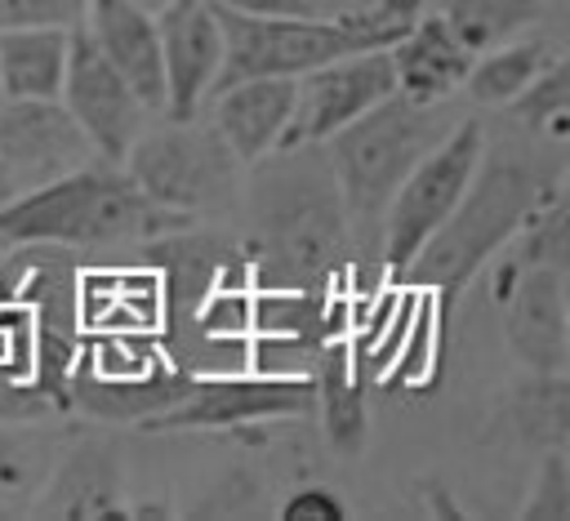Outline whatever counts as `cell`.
Here are the masks:
<instances>
[{"label": "cell", "mask_w": 570, "mask_h": 521, "mask_svg": "<svg viewBox=\"0 0 570 521\" xmlns=\"http://www.w3.org/2000/svg\"><path fill=\"white\" fill-rule=\"evenodd\" d=\"M138 4H147V9H160V4H165V0H138Z\"/></svg>", "instance_id": "33"}, {"label": "cell", "mask_w": 570, "mask_h": 521, "mask_svg": "<svg viewBox=\"0 0 570 521\" xmlns=\"http://www.w3.org/2000/svg\"><path fill=\"white\" fill-rule=\"evenodd\" d=\"M414 499H419V508L432 512V517H463L459 503H454V494L441 485V476H423V481L414 485Z\"/></svg>", "instance_id": "30"}, {"label": "cell", "mask_w": 570, "mask_h": 521, "mask_svg": "<svg viewBox=\"0 0 570 521\" xmlns=\"http://www.w3.org/2000/svg\"><path fill=\"white\" fill-rule=\"evenodd\" d=\"M98 151L58 98H0V165L18 191L94 165Z\"/></svg>", "instance_id": "11"}, {"label": "cell", "mask_w": 570, "mask_h": 521, "mask_svg": "<svg viewBox=\"0 0 570 521\" xmlns=\"http://www.w3.org/2000/svg\"><path fill=\"white\" fill-rule=\"evenodd\" d=\"M552 58H561L557 45H548V40H517L512 36V40H503L494 49H481V58H472L463 85H468V94L476 102L508 107Z\"/></svg>", "instance_id": "21"}, {"label": "cell", "mask_w": 570, "mask_h": 521, "mask_svg": "<svg viewBox=\"0 0 570 521\" xmlns=\"http://www.w3.org/2000/svg\"><path fill=\"white\" fill-rule=\"evenodd\" d=\"M419 289V285H414ZM441 298L432 289H419L414 294V312H410V325L401 334V347L396 356L387 361V370L379 374L383 387H405V392H423L436 383V365H441Z\"/></svg>", "instance_id": "22"}, {"label": "cell", "mask_w": 570, "mask_h": 521, "mask_svg": "<svg viewBox=\"0 0 570 521\" xmlns=\"http://www.w3.org/2000/svg\"><path fill=\"white\" fill-rule=\"evenodd\" d=\"M196 218L174 214L138 191V183L107 160L71 169L53 183L13 191L0 205V236L13 240H53L71 249H102V245H142Z\"/></svg>", "instance_id": "3"}, {"label": "cell", "mask_w": 570, "mask_h": 521, "mask_svg": "<svg viewBox=\"0 0 570 521\" xmlns=\"http://www.w3.org/2000/svg\"><path fill=\"white\" fill-rule=\"evenodd\" d=\"M89 0H0V31L4 27H67L85 22Z\"/></svg>", "instance_id": "27"}, {"label": "cell", "mask_w": 570, "mask_h": 521, "mask_svg": "<svg viewBox=\"0 0 570 521\" xmlns=\"http://www.w3.org/2000/svg\"><path fill=\"white\" fill-rule=\"evenodd\" d=\"M36 370V312L0 298V383H31Z\"/></svg>", "instance_id": "25"}, {"label": "cell", "mask_w": 570, "mask_h": 521, "mask_svg": "<svg viewBox=\"0 0 570 521\" xmlns=\"http://www.w3.org/2000/svg\"><path fill=\"white\" fill-rule=\"evenodd\" d=\"M67 27H4L0 31V94L4 98H58L67 76Z\"/></svg>", "instance_id": "18"}, {"label": "cell", "mask_w": 570, "mask_h": 521, "mask_svg": "<svg viewBox=\"0 0 570 521\" xmlns=\"http://www.w3.org/2000/svg\"><path fill=\"white\" fill-rule=\"evenodd\" d=\"M485 151V129L481 120H459L450 125L401 178L387 214H383V276L401 281L419 245L450 218L459 196L468 191L476 165Z\"/></svg>", "instance_id": "6"}, {"label": "cell", "mask_w": 570, "mask_h": 521, "mask_svg": "<svg viewBox=\"0 0 570 521\" xmlns=\"http://www.w3.org/2000/svg\"><path fill=\"white\" fill-rule=\"evenodd\" d=\"M58 102L76 116V125L94 142L98 160H107V165H120L125 151L134 147V138L147 129V107L125 85V76L98 53V45L85 36V27L71 31Z\"/></svg>", "instance_id": "10"}, {"label": "cell", "mask_w": 570, "mask_h": 521, "mask_svg": "<svg viewBox=\"0 0 570 521\" xmlns=\"http://www.w3.org/2000/svg\"><path fill=\"white\" fill-rule=\"evenodd\" d=\"M249 223L245 254L254 285L303 294L347 289L352 236L321 142L276 147L249 165Z\"/></svg>", "instance_id": "1"}, {"label": "cell", "mask_w": 570, "mask_h": 521, "mask_svg": "<svg viewBox=\"0 0 570 521\" xmlns=\"http://www.w3.org/2000/svg\"><path fill=\"white\" fill-rule=\"evenodd\" d=\"M120 169L138 183L142 196L187 218L205 209H223L240 178V160L227 151L214 125H196V120H169L165 129H142L125 151Z\"/></svg>", "instance_id": "5"}, {"label": "cell", "mask_w": 570, "mask_h": 521, "mask_svg": "<svg viewBox=\"0 0 570 521\" xmlns=\"http://www.w3.org/2000/svg\"><path fill=\"white\" fill-rule=\"evenodd\" d=\"M205 102L214 134L227 142L240 169H249L281 147V134L294 111V76H245L214 89Z\"/></svg>", "instance_id": "14"}, {"label": "cell", "mask_w": 570, "mask_h": 521, "mask_svg": "<svg viewBox=\"0 0 570 521\" xmlns=\"http://www.w3.org/2000/svg\"><path fill=\"white\" fill-rule=\"evenodd\" d=\"M0 517H22L18 508H9V503H0Z\"/></svg>", "instance_id": "32"}, {"label": "cell", "mask_w": 570, "mask_h": 521, "mask_svg": "<svg viewBox=\"0 0 570 521\" xmlns=\"http://www.w3.org/2000/svg\"><path fill=\"white\" fill-rule=\"evenodd\" d=\"M4 245H9V240H4V236H0V249H4Z\"/></svg>", "instance_id": "34"}, {"label": "cell", "mask_w": 570, "mask_h": 521, "mask_svg": "<svg viewBox=\"0 0 570 521\" xmlns=\"http://www.w3.org/2000/svg\"><path fill=\"white\" fill-rule=\"evenodd\" d=\"M312 414V379L307 374H196L187 392L138 423L142 432H240V427H267L281 419Z\"/></svg>", "instance_id": "7"}, {"label": "cell", "mask_w": 570, "mask_h": 521, "mask_svg": "<svg viewBox=\"0 0 570 521\" xmlns=\"http://www.w3.org/2000/svg\"><path fill=\"white\" fill-rule=\"evenodd\" d=\"M218 9L232 13H258V18H276V13H316L321 0H209Z\"/></svg>", "instance_id": "29"}, {"label": "cell", "mask_w": 570, "mask_h": 521, "mask_svg": "<svg viewBox=\"0 0 570 521\" xmlns=\"http://www.w3.org/2000/svg\"><path fill=\"white\" fill-rule=\"evenodd\" d=\"M436 102H410L401 94H387L356 120H347L338 134H330L325 160L343 200L347 236H352V267L347 289L352 298L383 285V214L401 187V178L414 169V160L445 134Z\"/></svg>", "instance_id": "2"}, {"label": "cell", "mask_w": 570, "mask_h": 521, "mask_svg": "<svg viewBox=\"0 0 570 521\" xmlns=\"http://www.w3.org/2000/svg\"><path fill=\"white\" fill-rule=\"evenodd\" d=\"M566 272L557 263H508L494 272V303L503 307L508 352L525 370H566L570 365V307Z\"/></svg>", "instance_id": "8"}, {"label": "cell", "mask_w": 570, "mask_h": 521, "mask_svg": "<svg viewBox=\"0 0 570 521\" xmlns=\"http://www.w3.org/2000/svg\"><path fill=\"white\" fill-rule=\"evenodd\" d=\"M13 191H18V187H13V178H9V174H4V165H0V205H4Z\"/></svg>", "instance_id": "31"}, {"label": "cell", "mask_w": 570, "mask_h": 521, "mask_svg": "<svg viewBox=\"0 0 570 521\" xmlns=\"http://www.w3.org/2000/svg\"><path fill=\"white\" fill-rule=\"evenodd\" d=\"M151 18L160 40V67H165L160 111L169 120H196L223 67L218 9L209 0H165L160 9H151Z\"/></svg>", "instance_id": "12"}, {"label": "cell", "mask_w": 570, "mask_h": 521, "mask_svg": "<svg viewBox=\"0 0 570 521\" xmlns=\"http://www.w3.org/2000/svg\"><path fill=\"white\" fill-rule=\"evenodd\" d=\"M276 517H285V521H343L347 508H343L338 494H330L321 485H303V490L285 494V503H281Z\"/></svg>", "instance_id": "28"}, {"label": "cell", "mask_w": 570, "mask_h": 521, "mask_svg": "<svg viewBox=\"0 0 570 521\" xmlns=\"http://www.w3.org/2000/svg\"><path fill=\"white\" fill-rule=\"evenodd\" d=\"M508 432L525 450H566L570 441V383L566 370H525L508 392Z\"/></svg>", "instance_id": "20"}, {"label": "cell", "mask_w": 570, "mask_h": 521, "mask_svg": "<svg viewBox=\"0 0 570 521\" xmlns=\"http://www.w3.org/2000/svg\"><path fill=\"white\" fill-rule=\"evenodd\" d=\"M0 98H4V94H0Z\"/></svg>", "instance_id": "35"}, {"label": "cell", "mask_w": 570, "mask_h": 521, "mask_svg": "<svg viewBox=\"0 0 570 521\" xmlns=\"http://www.w3.org/2000/svg\"><path fill=\"white\" fill-rule=\"evenodd\" d=\"M508 111H512L517 125L530 129V134L566 138V129H570V67H566V58H552V62L508 102Z\"/></svg>", "instance_id": "24"}, {"label": "cell", "mask_w": 570, "mask_h": 521, "mask_svg": "<svg viewBox=\"0 0 570 521\" xmlns=\"http://www.w3.org/2000/svg\"><path fill=\"white\" fill-rule=\"evenodd\" d=\"M85 36L98 45V53L125 76V85L138 94L147 111L165 107V67H160V40L156 18L138 0H89L85 9Z\"/></svg>", "instance_id": "15"}, {"label": "cell", "mask_w": 570, "mask_h": 521, "mask_svg": "<svg viewBox=\"0 0 570 521\" xmlns=\"http://www.w3.org/2000/svg\"><path fill=\"white\" fill-rule=\"evenodd\" d=\"M71 427H49L40 419H0V503L27 517L31 499L49 481Z\"/></svg>", "instance_id": "19"}, {"label": "cell", "mask_w": 570, "mask_h": 521, "mask_svg": "<svg viewBox=\"0 0 570 521\" xmlns=\"http://www.w3.org/2000/svg\"><path fill=\"white\" fill-rule=\"evenodd\" d=\"M548 183L552 178L534 174L517 156L481 151V165H476L468 191L459 196L450 218L419 245V254L410 258L401 281L419 285V289H432L441 298V307L450 312L454 298L472 285V276L499 249H508V240L517 236V227L525 223V214L534 209V200L543 196Z\"/></svg>", "instance_id": "4"}, {"label": "cell", "mask_w": 570, "mask_h": 521, "mask_svg": "<svg viewBox=\"0 0 570 521\" xmlns=\"http://www.w3.org/2000/svg\"><path fill=\"white\" fill-rule=\"evenodd\" d=\"M392 58V76H396V94L410 102H445L454 89H463V76L472 67V49L445 27L441 13H419L414 27L387 45Z\"/></svg>", "instance_id": "16"}, {"label": "cell", "mask_w": 570, "mask_h": 521, "mask_svg": "<svg viewBox=\"0 0 570 521\" xmlns=\"http://www.w3.org/2000/svg\"><path fill=\"white\" fill-rule=\"evenodd\" d=\"M27 517H76V521L134 517V503L125 499L120 445L107 436H76L71 432L49 481L31 499Z\"/></svg>", "instance_id": "13"}, {"label": "cell", "mask_w": 570, "mask_h": 521, "mask_svg": "<svg viewBox=\"0 0 570 521\" xmlns=\"http://www.w3.org/2000/svg\"><path fill=\"white\" fill-rule=\"evenodd\" d=\"M312 414L321 419L325 441L338 454H361L370 436V410H365V374L356 370L347 334H334L312 356Z\"/></svg>", "instance_id": "17"}, {"label": "cell", "mask_w": 570, "mask_h": 521, "mask_svg": "<svg viewBox=\"0 0 570 521\" xmlns=\"http://www.w3.org/2000/svg\"><path fill=\"white\" fill-rule=\"evenodd\" d=\"M539 13H543V0H445L441 4L445 27L472 53L512 40L517 31H525L530 22H539Z\"/></svg>", "instance_id": "23"}, {"label": "cell", "mask_w": 570, "mask_h": 521, "mask_svg": "<svg viewBox=\"0 0 570 521\" xmlns=\"http://www.w3.org/2000/svg\"><path fill=\"white\" fill-rule=\"evenodd\" d=\"M521 521H566L570 517V459L566 450L539 454V476L517 512Z\"/></svg>", "instance_id": "26"}, {"label": "cell", "mask_w": 570, "mask_h": 521, "mask_svg": "<svg viewBox=\"0 0 570 521\" xmlns=\"http://www.w3.org/2000/svg\"><path fill=\"white\" fill-rule=\"evenodd\" d=\"M387 94H396L387 49H365V53L321 62V67L294 76V111L281 134V147L325 142L330 134H338L347 120H356Z\"/></svg>", "instance_id": "9"}]
</instances>
